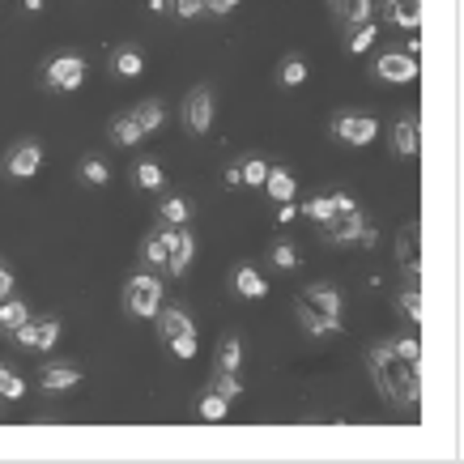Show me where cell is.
<instances>
[{"mask_svg": "<svg viewBox=\"0 0 464 464\" xmlns=\"http://www.w3.org/2000/svg\"><path fill=\"white\" fill-rule=\"evenodd\" d=\"M268 162H260V158H247V162H243V183H252V188H265L268 183Z\"/></svg>", "mask_w": 464, "mask_h": 464, "instance_id": "28", "label": "cell"}, {"mask_svg": "<svg viewBox=\"0 0 464 464\" xmlns=\"http://www.w3.org/2000/svg\"><path fill=\"white\" fill-rule=\"evenodd\" d=\"M141 69H145V60L137 56V52H115V72H120V77H137Z\"/></svg>", "mask_w": 464, "mask_h": 464, "instance_id": "32", "label": "cell"}, {"mask_svg": "<svg viewBox=\"0 0 464 464\" xmlns=\"http://www.w3.org/2000/svg\"><path fill=\"white\" fill-rule=\"evenodd\" d=\"M333 132H337L345 145H366L375 141V132H380V124L371 120V115H358V111H345L333 120Z\"/></svg>", "mask_w": 464, "mask_h": 464, "instance_id": "6", "label": "cell"}, {"mask_svg": "<svg viewBox=\"0 0 464 464\" xmlns=\"http://www.w3.org/2000/svg\"><path fill=\"white\" fill-rule=\"evenodd\" d=\"M14 337H17V345H26V350H52L60 337V320H26Z\"/></svg>", "mask_w": 464, "mask_h": 464, "instance_id": "9", "label": "cell"}, {"mask_svg": "<svg viewBox=\"0 0 464 464\" xmlns=\"http://www.w3.org/2000/svg\"><path fill=\"white\" fill-rule=\"evenodd\" d=\"M337 17L345 26H362V22H375V0H328Z\"/></svg>", "mask_w": 464, "mask_h": 464, "instance_id": "13", "label": "cell"}, {"mask_svg": "<svg viewBox=\"0 0 464 464\" xmlns=\"http://www.w3.org/2000/svg\"><path fill=\"white\" fill-rule=\"evenodd\" d=\"M303 213H307L311 222H320V226H324L337 209H333V197H311L307 205H303Z\"/></svg>", "mask_w": 464, "mask_h": 464, "instance_id": "29", "label": "cell"}, {"mask_svg": "<svg viewBox=\"0 0 464 464\" xmlns=\"http://www.w3.org/2000/svg\"><path fill=\"white\" fill-rule=\"evenodd\" d=\"M277 222H295V200H285V205H282V209H277Z\"/></svg>", "mask_w": 464, "mask_h": 464, "instance_id": "43", "label": "cell"}, {"mask_svg": "<svg viewBox=\"0 0 464 464\" xmlns=\"http://www.w3.org/2000/svg\"><path fill=\"white\" fill-rule=\"evenodd\" d=\"M162 218H167V226H183V222H188V218H192V209H188V200L170 197L167 205H162Z\"/></svg>", "mask_w": 464, "mask_h": 464, "instance_id": "31", "label": "cell"}, {"mask_svg": "<svg viewBox=\"0 0 464 464\" xmlns=\"http://www.w3.org/2000/svg\"><path fill=\"white\" fill-rule=\"evenodd\" d=\"M72 383H82L77 366H47V371H43V388H47V392H64Z\"/></svg>", "mask_w": 464, "mask_h": 464, "instance_id": "20", "label": "cell"}, {"mask_svg": "<svg viewBox=\"0 0 464 464\" xmlns=\"http://www.w3.org/2000/svg\"><path fill=\"white\" fill-rule=\"evenodd\" d=\"M383 5H388V17H392L396 26L413 30L422 22V0H383Z\"/></svg>", "mask_w": 464, "mask_h": 464, "instance_id": "14", "label": "cell"}, {"mask_svg": "<svg viewBox=\"0 0 464 464\" xmlns=\"http://www.w3.org/2000/svg\"><path fill=\"white\" fill-rule=\"evenodd\" d=\"M150 9L154 14H170V0H150Z\"/></svg>", "mask_w": 464, "mask_h": 464, "instance_id": "44", "label": "cell"}, {"mask_svg": "<svg viewBox=\"0 0 464 464\" xmlns=\"http://www.w3.org/2000/svg\"><path fill=\"white\" fill-rule=\"evenodd\" d=\"M273 265H277V268H295L298 265V252L290 247V243H273Z\"/></svg>", "mask_w": 464, "mask_h": 464, "instance_id": "36", "label": "cell"}, {"mask_svg": "<svg viewBox=\"0 0 464 464\" xmlns=\"http://www.w3.org/2000/svg\"><path fill=\"white\" fill-rule=\"evenodd\" d=\"M213 388H218L226 401H235V396L243 392V388H239V375H235V371H218V383H213Z\"/></svg>", "mask_w": 464, "mask_h": 464, "instance_id": "35", "label": "cell"}, {"mask_svg": "<svg viewBox=\"0 0 464 464\" xmlns=\"http://www.w3.org/2000/svg\"><path fill=\"white\" fill-rule=\"evenodd\" d=\"M9 295H14V273L0 265V298H9Z\"/></svg>", "mask_w": 464, "mask_h": 464, "instance_id": "40", "label": "cell"}, {"mask_svg": "<svg viewBox=\"0 0 464 464\" xmlns=\"http://www.w3.org/2000/svg\"><path fill=\"white\" fill-rule=\"evenodd\" d=\"M333 209H337V213H345V209H358V205H353V197H345V192H337V197H333Z\"/></svg>", "mask_w": 464, "mask_h": 464, "instance_id": "41", "label": "cell"}, {"mask_svg": "<svg viewBox=\"0 0 464 464\" xmlns=\"http://www.w3.org/2000/svg\"><path fill=\"white\" fill-rule=\"evenodd\" d=\"M380 77H383V82L405 85V82H413V77H418V64H413V56L388 52V56H380Z\"/></svg>", "mask_w": 464, "mask_h": 464, "instance_id": "11", "label": "cell"}, {"mask_svg": "<svg viewBox=\"0 0 464 464\" xmlns=\"http://www.w3.org/2000/svg\"><path fill=\"white\" fill-rule=\"evenodd\" d=\"M418 243H422V230L418 226H409L405 235H401V260H405V268H422V252H418Z\"/></svg>", "mask_w": 464, "mask_h": 464, "instance_id": "21", "label": "cell"}, {"mask_svg": "<svg viewBox=\"0 0 464 464\" xmlns=\"http://www.w3.org/2000/svg\"><path fill=\"white\" fill-rule=\"evenodd\" d=\"M141 256L150 260V265L167 268V260H170V226H167V230H154V235L145 239V252Z\"/></svg>", "mask_w": 464, "mask_h": 464, "instance_id": "17", "label": "cell"}, {"mask_svg": "<svg viewBox=\"0 0 464 464\" xmlns=\"http://www.w3.org/2000/svg\"><path fill=\"white\" fill-rule=\"evenodd\" d=\"M132 120H137V124H141V132H154L158 124H162V102H141V107H137V111H132Z\"/></svg>", "mask_w": 464, "mask_h": 464, "instance_id": "27", "label": "cell"}, {"mask_svg": "<svg viewBox=\"0 0 464 464\" xmlns=\"http://www.w3.org/2000/svg\"><path fill=\"white\" fill-rule=\"evenodd\" d=\"M239 183H243V162H239V167L226 170V188H239Z\"/></svg>", "mask_w": 464, "mask_h": 464, "instance_id": "42", "label": "cell"}, {"mask_svg": "<svg viewBox=\"0 0 464 464\" xmlns=\"http://www.w3.org/2000/svg\"><path fill=\"white\" fill-rule=\"evenodd\" d=\"M124 307L132 311V315H158V307H162V282L158 277H132L124 290Z\"/></svg>", "mask_w": 464, "mask_h": 464, "instance_id": "3", "label": "cell"}, {"mask_svg": "<svg viewBox=\"0 0 464 464\" xmlns=\"http://www.w3.org/2000/svg\"><path fill=\"white\" fill-rule=\"evenodd\" d=\"M137 183H141L145 192H154V188H162V167H158V162H141V167H137Z\"/></svg>", "mask_w": 464, "mask_h": 464, "instance_id": "30", "label": "cell"}, {"mask_svg": "<svg viewBox=\"0 0 464 464\" xmlns=\"http://www.w3.org/2000/svg\"><path fill=\"white\" fill-rule=\"evenodd\" d=\"M39 167H43V150L34 141H22L14 154L5 158V170H9L14 179H30V175H34Z\"/></svg>", "mask_w": 464, "mask_h": 464, "instance_id": "10", "label": "cell"}, {"mask_svg": "<svg viewBox=\"0 0 464 464\" xmlns=\"http://www.w3.org/2000/svg\"><path fill=\"white\" fill-rule=\"evenodd\" d=\"M22 392H26V383L17 380L9 366H0V396H9V401H22Z\"/></svg>", "mask_w": 464, "mask_h": 464, "instance_id": "33", "label": "cell"}, {"mask_svg": "<svg viewBox=\"0 0 464 464\" xmlns=\"http://www.w3.org/2000/svg\"><path fill=\"white\" fill-rule=\"evenodd\" d=\"M268 197L277 200V205H285V200H295V188H298V179L290 175V170H282V167H273L268 170Z\"/></svg>", "mask_w": 464, "mask_h": 464, "instance_id": "16", "label": "cell"}, {"mask_svg": "<svg viewBox=\"0 0 464 464\" xmlns=\"http://www.w3.org/2000/svg\"><path fill=\"white\" fill-rule=\"evenodd\" d=\"M226 409H230V401H226V396L218 392V388L200 396V418H205V422H222V418H226Z\"/></svg>", "mask_w": 464, "mask_h": 464, "instance_id": "24", "label": "cell"}, {"mask_svg": "<svg viewBox=\"0 0 464 464\" xmlns=\"http://www.w3.org/2000/svg\"><path fill=\"white\" fill-rule=\"evenodd\" d=\"M328 239H337V243H350V239H358V243H375V226H366L362 222V213L358 209H345V213H333L328 218Z\"/></svg>", "mask_w": 464, "mask_h": 464, "instance_id": "5", "label": "cell"}, {"mask_svg": "<svg viewBox=\"0 0 464 464\" xmlns=\"http://www.w3.org/2000/svg\"><path fill=\"white\" fill-rule=\"evenodd\" d=\"M192 252H197L192 235H188L183 226H170V260H167L170 273H183V268L192 265Z\"/></svg>", "mask_w": 464, "mask_h": 464, "instance_id": "12", "label": "cell"}, {"mask_svg": "<svg viewBox=\"0 0 464 464\" xmlns=\"http://www.w3.org/2000/svg\"><path fill=\"white\" fill-rule=\"evenodd\" d=\"M26 9L34 14V9H43V0H26Z\"/></svg>", "mask_w": 464, "mask_h": 464, "instance_id": "45", "label": "cell"}, {"mask_svg": "<svg viewBox=\"0 0 464 464\" xmlns=\"http://www.w3.org/2000/svg\"><path fill=\"white\" fill-rule=\"evenodd\" d=\"M141 137H145V132H141V124L132 120V111L120 115V120L111 124V141H115V145H137Z\"/></svg>", "mask_w": 464, "mask_h": 464, "instance_id": "22", "label": "cell"}, {"mask_svg": "<svg viewBox=\"0 0 464 464\" xmlns=\"http://www.w3.org/2000/svg\"><path fill=\"white\" fill-rule=\"evenodd\" d=\"M170 14L197 17V14H205V0H170Z\"/></svg>", "mask_w": 464, "mask_h": 464, "instance_id": "38", "label": "cell"}, {"mask_svg": "<svg viewBox=\"0 0 464 464\" xmlns=\"http://www.w3.org/2000/svg\"><path fill=\"white\" fill-rule=\"evenodd\" d=\"M162 337L170 341L175 358H197V328H192V320L183 311H167L162 315Z\"/></svg>", "mask_w": 464, "mask_h": 464, "instance_id": "4", "label": "cell"}, {"mask_svg": "<svg viewBox=\"0 0 464 464\" xmlns=\"http://www.w3.org/2000/svg\"><path fill=\"white\" fill-rule=\"evenodd\" d=\"M26 320H30V311L22 298H0V328H5V333H17Z\"/></svg>", "mask_w": 464, "mask_h": 464, "instance_id": "18", "label": "cell"}, {"mask_svg": "<svg viewBox=\"0 0 464 464\" xmlns=\"http://www.w3.org/2000/svg\"><path fill=\"white\" fill-rule=\"evenodd\" d=\"M205 9L209 14H230V9H239V0H205Z\"/></svg>", "mask_w": 464, "mask_h": 464, "instance_id": "39", "label": "cell"}, {"mask_svg": "<svg viewBox=\"0 0 464 464\" xmlns=\"http://www.w3.org/2000/svg\"><path fill=\"white\" fill-rule=\"evenodd\" d=\"M375 34H380V26L375 22H362V26H350V47L353 56H362V52H371V43H375Z\"/></svg>", "mask_w": 464, "mask_h": 464, "instance_id": "23", "label": "cell"}, {"mask_svg": "<svg viewBox=\"0 0 464 464\" xmlns=\"http://www.w3.org/2000/svg\"><path fill=\"white\" fill-rule=\"evenodd\" d=\"M401 307H405L409 320H422V295H418V290H405V295H401Z\"/></svg>", "mask_w": 464, "mask_h": 464, "instance_id": "37", "label": "cell"}, {"mask_svg": "<svg viewBox=\"0 0 464 464\" xmlns=\"http://www.w3.org/2000/svg\"><path fill=\"white\" fill-rule=\"evenodd\" d=\"M392 150L401 158H413V154H418V124H413V120H401V124L392 128Z\"/></svg>", "mask_w": 464, "mask_h": 464, "instance_id": "19", "label": "cell"}, {"mask_svg": "<svg viewBox=\"0 0 464 464\" xmlns=\"http://www.w3.org/2000/svg\"><path fill=\"white\" fill-rule=\"evenodd\" d=\"M371 371L392 405H413L422 396V358H409L401 345H383L371 353Z\"/></svg>", "mask_w": 464, "mask_h": 464, "instance_id": "1", "label": "cell"}, {"mask_svg": "<svg viewBox=\"0 0 464 464\" xmlns=\"http://www.w3.org/2000/svg\"><path fill=\"white\" fill-rule=\"evenodd\" d=\"M277 82L285 85V90H295V85H303L307 82V64H303V60H282V72H277Z\"/></svg>", "mask_w": 464, "mask_h": 464, "instance_id": "25", "label": "cell"}, {"mask_svg": "<svg viewBox=\"0 0 464 464\" xmlns=\"http://www.w3.org/2000/svg\"><path fill=\"white\" fill-rule=\"evenodd\" d=\"M85 82V60L82 56H56L52 64H47V85L52 90H77V85Z\"/></svg>", "mask_w": 464, "mask_h": 464, "instance_id": "7", "label": "cell"}, {"mask_svg": "<svg viewBox=\"0 0 464 464\" xmlns=\"http://www.w3.org/2000/svg\"><path fill=\"white\" fill-rule=\"evenodd\" d=\"M235 290H239L243 298H265L268 295V282L256 273L252 265H239V268H235Z\"/></svg>", "mask_w": 464, "mask_h": 464, "instance_id": "15", "label": "cell"}, {"mask_svg": "<svg viewBox=\"0 0 464 464\" xmlns=\"http://www.w3.org/2000/svg\"><path fill=\"white\" fill-rule=\"evenodd\" d=\"M82 179L94 183V188H102V183H107V167H102L99 158H85V162H82Z\"/></svg>", "mask_w": 464, "mask_h": 464, "instance_id": "34", "label": "cell"}, {"mask_svg": "<svg viewBox=\"0 0 464 464\" xmlns=\"http://www.w3.org/2000/svg\"><path fill=\"white\" fill-rule=\"evenodd\" d=\"M239 358H243L239 337H226L222 350H218V371H239Z\"/></svg>", "mask_w": 464, "mask_h": 464, "instance_id": "26", "label": "cell"}, {"mask_svg": "<svg viewBox=\"0 0 464 464\" xmlns=\"http://www.w3.org/2000/svg\"><path fill=\"white\" fill-rule=\"evenodd\" d=\"M298 315H303V328H307L311 337L337 333L341 328V295L333 285H307L303 298H298Z\"/></svg>", "mask_w": 464, "mask_h": 464, "instance_id": "2", "label": "cell"}, {"mask_svg": "<svg viewBox=\"0 0 464 464\" xmlns=\"http://www.w3.org/2000/svg\"><path fill=\"white\" fill-rule=\"evenodd\" d=\"M183 124H188V132H209V124H213V94L205 90V85H197V90L188 94V102H183Z\"/></svg>", "mask_w": 464, "mask_h": 464, "instance_id": "8", "label": "cell"}]
</instances>
